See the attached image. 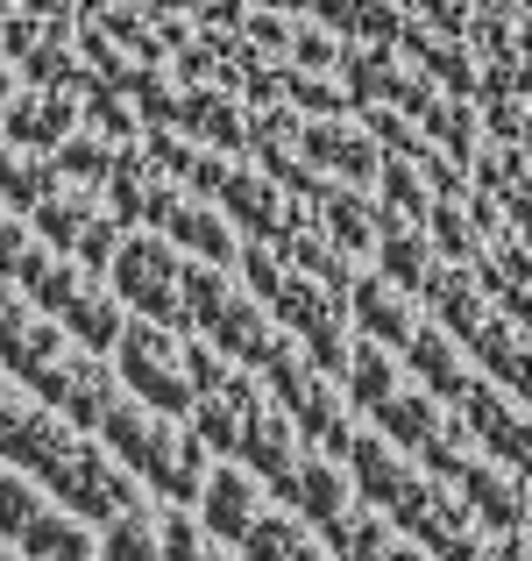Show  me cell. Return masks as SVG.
Returning a JSON list of instances; mask_svg holds the SVG:
<instances>
[{"label":"cell","instance_id":"cell-4","mask_svg":"<svg viewBox=\"0 0 532 561\" xmlns=\"http://www.w3.org/2000/svg\"><path fill=\"white\" fill-rule=\"evenodd\" d=\"M0 540L36 561H93V534L65 512H50L36 497V483L14 477V469H0Z\"/></svg>","mask_w":532,"mask_h":561},{"label":"cell","instance_id":"cell-6","mask_svg":"<svg viewBox=\"0 0 532 561\" xmlns=\"http://www.w3.org/2000/svg\"><path fill=\"white\" fill-rule=\"evenodd\" d=\"M93 561H164V548H157V526H150V512H122V519L100 534V548Z\"/></svg>","mask_w":532,"mask_h":561},{"label":"cell","instance_id":"cell-5","mask_svg":"<svg viewBox=\"0 0 532 561\" xmlns=\"http://www.w3.org/2000/svg\"><path fill=\"white\" fill-rule=\"evenodd\" d=\"M199 505H206V526H213L220 540H234V548H242V534L256 526V491H248L242 469H213V477L199 483Z\"/></svg>","mask_w":532,"mask_h":561},{"label":"cell","instance_id":"cell-2","mask_svg":"<svg viewBox=\"0 0 532 561\" xmlns=\"http://www.w3.org/2000/svg\"><path fill=\"white\" fill-rule=\"evenodd\" d=\"M100 440H107V455H122L136 477H150L164 497H199V483H206V440L171 434L157 412L114 398V405L100 412Z\"/></svg>","mask_w":532,"mask_h":561},{"label":"cell","instance_id":"cell-7","mask_svg":"<svg viewBox=\"0 0 532 561\" xmlns=\"http://www.w3.org/2000/svg\"><path fill=\"white\" fill-rule=\"evenodd\" d=\"M0 561H8V554H0Z\"/></svg>","mask_w":532,"mask_h":561},{"label":"cell","instance_id":"cell-1","mask_svg":"<svg viewBox=\"0 0 532 561\" xmlns=\"http://www.w3.org/2000/svg\"><path fill=\"white\" fill-rule=\"evenodd\" d=\"M0 455H8L14 469H28L50 497H65V519L114 526L122 512H136V483H128L85 434H71L57 412H43L36 398H22L8 377H0Z\"/></svg>","mask_w":532,"mask_h":561},{"label":"cell","instance_id":"cell-3","mask_svg":"<svg viewBox=\"0 0 532 561\" xmlns=\"http://www.w3.org/2000/svg\"><path fill=\"white\" fill-rule=\"evenodd\" d=\"M114 363H122L128 391L142 398V412H192L199 405V391H192V370H185V342H177L171 328H122V342H114Z\"/></svg>","mask_w":532,"mask_h":561}]
</instances>
